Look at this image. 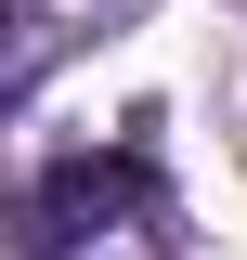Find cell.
Listing matches in <instances>:
<instances>
[{"mask_svg": "<svg viewBox=\"0 0 247 260\" xmlns=\"http://www.w3.org/2000/svg\"><path fill=\"white\" fill-rule=\"evenodd\" d=\"M52 52H65V26H52V13H39V0H0V117H13V91H26Z\"/></svg>", "mask_w": 247, "mask_h": 260, "instance_id": "7a4b0ae2", "label": "cell"}, {"mask_svg": "<svg viewBox=\"0 0 247 260\" xmlns=\"http://www.w3.org/2000/svg\"><path fill=\"white\" fill-rule=\"evenodd\" d=\"M130 221H156V156L143 143L65 156V169H39V182L13 195V247L26 260H91V247H117Z\"/></svg>", "mask_w": 247, "mask_h": 260, "instance_id": "6da1fadb", "label": "cell"}]
</instances>
